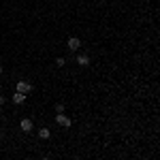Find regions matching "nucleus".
Returning a JSON list of instances; mask_svg holds the SVG:
<instances>
[{"mask_svg":"<svg viewBox=\"0 0 160 160\" xmlns=\"http://www.w3.org/2000/svg\"><path fill=\"white\" fill-rule=\"evenodd\" d=\"M75 62H77L79 66H88L92 60H90V56H88V53H77V56H75Z\"/></svg>","mask_w":160,"mask_h":160,"instance_id":"nucleus-5","label":"nucleus"},{"mask_svg":"<svg viewBox=\"0 0 160 160\" xmlns=\"http://www.w3.org/2000/svg\"><path fill=\"white\" fill-rule=\"evenodd\" d=\"M15 92H22V94H30L32 92V83L30 81H17V86H15Z\"/></svg>","mask_w":160,"mask_h":160,"instance_id":"nucleus-2","label":"nucleus"},{"mask_svg":"<svg viewBox=\"0 0 160 160\" xmlns=\"http://www.w3.org/2000/svg\"><path fill=\"white\" fill-rule=\"evenodd\" d=\"M38 137H41L43 141H47V139L51 137V130L47 128V126H45V128H41V130H38Z\"/></svg>","mask_w":160,"mask_h":160,"instance_id":"nucleus-7","label":"nucleus"},{"mask_svg":"<svg viewBox=\"0 0 160 160\" xmlns=\"http://www.w3.org/2000/svg\"><path fill=\"white\" fill-rule=\"evenodd\" d=\"M56 124L62 126V128H71V126H73V120H71V118H66V115H64V111H62V113H56Z\"/></svg>","mask_w":160,"mask_h":160,"instance_id":"nucleus-1","label":"nucleus"},{"mask_svg":"<svg viewBox=\"0 0 160 160\" xmlns=\"http://www.w3.org/2000/svg\"><path fill=\"white\" fill-rule=\"evenodd\" d=\"M24 100H26V94H22V92H15V94H13V102H15V105H22Z\"/></svg>","mask_w":160,"mask_h":160,"instance_id":"nucleus-6","label":"nucleus"},{"mask_svg":"<svg viewBox=\"0 0 160 160\" xmlns=\"http://www.w3.org/2000/svg\"><path fill=\"white\" fill-rule=\"evenodd\" d=\"M62 111H64V107H62L60 102H58V105H56V113H62Z\"/></svg>","mask_w":160,"mask_h":160,"instance_id":"nucleus-9","label":"nucleus"},{"mask_svg":"<svg viewBox=\"0 0 160 160\" xmlns=\"http://www.w3.org/2000/svg\"><path fill=\"white\" fill-rule=\"evenodd\" d=\"M19 128H22V132H32V128H34V124L30 118H24L22 122H19Z\"/></svg>","mask_w":160,"mask_h":160,"instance_id":"nucleus-4","label":"nucleus"},{"mask_svg":"<svg viewBox=\"0 0 160 160\" xmlns=\"http://www.w3.org/2000/svg\"><path fill=\"white\" fill-rule=\"evenodd\" d=\"M0 77H2V64H0Z\"/></svg>","mask_w":160,"mask_h":160,"instance_id":"nucleus-11","label":"nucleus"},{"mask_svg":"<svg viewBox=\"0 0 160 160\" xmlns=\"http://www.w3.org/2000/svg\"><path fill=\"white\" fill-rule=\"evenodd\" d=\"M66 47L71 51H79V47H81V41H79V37H68V41H66Z\"/></svg>","mask_w":160,"mask_h":160,"instance_id":"nucleus-3","label":"nucleus"},{"mask_svg":"<svg viewBox=\"0 0 160 160\" xmlns=\"http://www.w3.org/2000/svg\"><path fill=\"white\" fill-rule=\"evenodd\" d=\"M56 64H58V66H64V64H66V58H56Z\"/></svg>","mask_w":160,"mask_h":160,"instance_id":"nucleus-8","label":"nucleus"},{"mask_svg":"<svg viewBox=\"0 0 160 160\" xmlns=\"http://www.w3.org/2000/svg\"><path fill=\"white\" fill-rule=\"evenodd\" d=\"M4 102H7V98H4V96L0 94V107H4Z\"/></svg>","mask_w":160,"mask_h":160,"instance_id":"nucleus-10","label":"nucleus"}]
</instances>
